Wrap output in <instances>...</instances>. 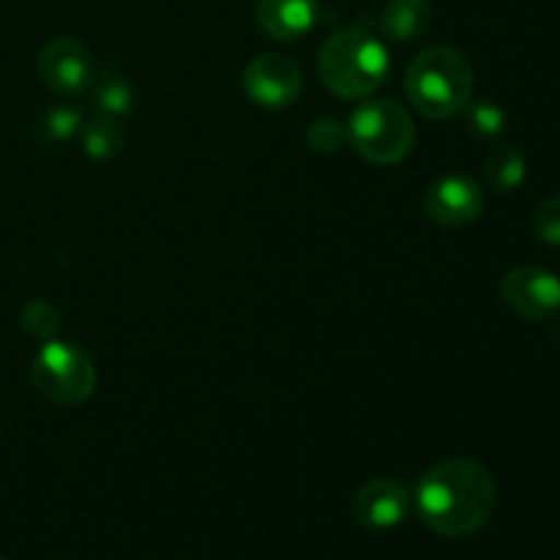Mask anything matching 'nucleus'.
<instances>
[{
	"instance_id": "nucleus-1",
	"label": "nucleus",
	"mask_w": 560,
	"mask_h": 560,
	"mask_svg": "<svg viewBox=\"0 0 560 560\" xmlns=\"http://www.w3.org/2000/svg\"><path fill=\"white\" fill-rule=\"evenodd\" d=\"M495 481L485 465L454 457L421 476L413 503L435 534L459 539L485 528L495 509Z\"/></svg>"
},
{
	"instance_id": "nucleus-2",
	"label": "nucleus",
	"mask_w": 560,
	"mask_h": 560,
	"mask_svg": "<svg viewBox=\"0 0 560 560\" xmlns=\"http://www.w3.org/2000/svg\"><path fill=\"white\" fill-rule=\"evenodd\" d=\"M392 69L383 38L366 27H345L326 38L317 55V71L339 98H366L381 91Z\"/></svg>"
},
{
	"instance_id": "nucleus-3",
	"label": "nucleus",
	"mask_w": 560,
	"mask_h": 560,
	"mask_svg": "<svg viewBox=\"0 0 560 560\" xmlns=\"http://www.w3.org/2000/svg\"><path fill=\"white\" fill-rule=\"evenodd\" d=\"M405 93L424 118H454L474 96V66L459 49L430 47L408 66Z\"/></svg>"
},
{
	"instance_id": "nucleus-4",
	"label": "nucleus",
	"mask_w": 560,
	"mask_h": 560,
	"mask_svg": "<svg viewBox=\"0 0 560 560\" xmlns=\"http://www.w3.org/2000/svg\"><path fill=\"white\" fill-rule=\"evenodd\" d=\"M345 126H348L350 145L372 164H397L413 151V118L397 102L386 98L364 102L353 109Z\"/></svg>"
},
{
	"instance_id": "nucleus-5",
	"label": "nucleus",
	"mask_w": 560,
	"mask_h": 560,
	"mask_svg": "<svg viewBox=\"0 0 560 560\" xmlns=\"http://www.w3.org/2000/svg\"><path fill=\"white\" fill-rule=\"evenodd\" d=\"M31 381L44 399L55 405H82L96 388L91 355L71 342L47 339L31 366Z\"/></svg>"
},
{
	"instance_id": "nucleus-6",
	"label": "nucleus",
	"mask_w": 560,
	"mask_h": 560,
	"mask_svg": "<svg viewBox=\"0 0 560 560\" xmlns=\"http://www.w3.org/2000/svg\"><path fill=\"white\" fill-rule=\"evenodd\" d=\"M304 71L290 55L268 52L252 60L244 71V91L266 109H284L301 96Z\"/></svg>"
},
{
	"instance_id": "nucleus-7",
	"label": "nucleus",
	"mask_w": 560,
	"mask_h": 560,
	"mask_svg": "<svg viewBox=\"0 0 560 560\" xmlns=\"http://www.w3.org/2000/svg\"><path fill=\"white\" fill-rule=\"evenodd\" d=\"M38 77L49 91L74 96V93L88 91L93 85L96 63H93V55L85 44L60 36L44 44V49L38 52Z\"/></svg>"
},
{
	"instance_id": "nucleus-8",
	"label": "nucleus",
	"mask_w": 560,
	"mask_h": 560,
	"mask_svg": "<svg viewBox=\"0 0 560 560\" xmlns=\"http://www.w3.org/2000/svg\"><path fill=\"white\" fill-rule=\"evenodd\" d=\"M503 301L525 320H547L560 310V279L539 266H520L503 277Z\"/></svg>"
},
{
	"instance_id": "nucleus-9",
	"label": "nucleus",
	"mask_w": 560,
	"mask_h": 560,
	"mask_svg": "<svg viewBox=\"0 0 560 560\" xmlns=\"http://www.w3.org/2000/svg\"><path fill=\"white\" fill-rule=\"evenodd\" d=\"M424 208L432 222L443 224V228H465L479 219L481 208H485V191L474 178L454 173L430 186Z\"/></svg>"
},
{
	"instance_id": "nucleus-10",
	"label": "nucleus",
	"mask_w": 560,
	"mask_h": 560,
	"mask_svg": "<svg viewBox=\"0 0 560 560\" xmlns=\"http://www.w3.org/2000/svg\"><path fill=\"white\" fill-rule=\"evenodd\" d=\"M413 498L399 481L375 479L361 487L353 498V517L361 528L392 530L408 520Z\"/></svg>"
},
{
	"instance_id": "nucleus-11",
	"label": "nucleus",
	"mask_w": 560,
	"mask_h": 560,
	"mask_svg": "<svg viewBox=\"0 0 560 560\" xmlns=\"http://www.w3.org/2000/svg\"><path fill=\"white\" fill-rule=\"evenodd\" d=\"M260 31L273 42H295L312 33L320 20L317 0H260L255 9Z\"/></svg>"
},
{
	"instance_id": "nucleus-12",
	"label": "nucleus",
	"mask_w": 560,
	"mask_h": 560,
	"mask_svg": "<svg viewBox=\"0 0 560 560\" xmlns=\"http://www.w3.org/2000/svg\"><path fill=\"white\" fill-rule=\"evenodd\" d=\"M432 9L427 0H388L381 11V33L392 42H413L430 27Z\"/></svg>"
},
{
	"instance_id": "nucleus-13",
	"label": "nucleus",
	"mask_w": 560,
	"mask_h": 560,
	"mask_svg": "<svg viewBox=\"0 0 560 560\" xmlns=\"http://www.w3.org/2000/svg\"><path fill=\"white\" fill-rule=\"evenodd\" d=\"M80 140L88 156L98 159V162H109V159H115L124 151L126 131L120 126V120L107 118V115H96V118L82 124Z\"/></svg>"
},
{
	"instance_id": "nucleus-14",
	"label": "nucleus",
	"mask_w": 560,
	"mask_h": 560,
	"mask_svg": "<svg viewBox=\"0 0 560 560\" xmlns=\"http://www.w3.org/2000/svg\"><path fill=\"white\" fill-rule=\"evenodd\" d=\"M93 107L98 115H107V118H126L135 107V91L126 82V77L115 74V71H104L96 74L93 80Z\"/></svg>"
},
{
	"instance_id": "nucleus-15",
	"label": "nucleus",
	"mask_w": 560,
	"mask_h": 560,
	"mask_svg": "<svg viewBox=\"0 0 560 560\" xmlns=\"http://www.w3.org/2000/svg\"><path fill=\"white\" fill-rule=\"evenodd\" d=\"M525 173H528L525 156L512 145L498 148V151H492L485 162L487 184L495 191H501V195L520 189V186L525 184Z\"/></svg>"
},
{
	"instance_id": "nucleus-16",
	"label": "nucleus",
	"mask_w": 560,
	"mask_h": 560,
	"mask_svg": "<svg viewBox=\"0 0 560 560\" xmlns=\"http://www.w3.org/2000/svg\"><path fill=\"white\" fill-rule=\"evenodd\" d=\"M82 113L71 104H55V107H47L36 118V137L42 142H69L71 137L80 135L82 129Z\"/></svg>"
},
{
	"instance_id": "nucleus-17",
	"label": "nucleus",
	"mask_w": 560,
	"mask_h": 560,
	"mask_svg": "<svg viewBox=\"0 0 560 560\" xmlns=\"http://www.w3.org/2000/svg\"><path fill=\"white\" fill-rule=\"evenodd\" d=\"M465 113V124H468L470 135L481 137V140H490V137H498L503 129H506V113L498 107L490 98H481V102H468Z\"/></svg>"
},
{
	"instance_id": "nucleus-18",
	"label": "nucleus",
	"mask_w": 560,
	"mask_h": 560,
	"mask_svg": "<svg viewBox=\"0 0 560 560\" xmlns=\"http://www.w3.org/2000/svg\"><path fill=\"white\" fill-rule=\"evenodd\" d=\"M58 323L60 315L49 301H31V304L25 306V312H22V326H25V331L31 334V337L44 339V342L52 339V334L58 331Z\"/></svg>"
},
{
	"instance_id": "nucleus-19",
	"label": "nucleus",
	"mask_w": 560,
	"mask_h": 560,
	"mask_svg": "<svg viewBox=\"0 0 560 560\" xmlns=\"http://www.w3.org/2000/svg\"><path fill=\"white\" fill-rule=\"evenodd\" d=\"M306 140H310V145L315 148V151L334 153L345 145V140H348V126H342L339 120L331 118L315 120V124L310 126V131H306Z\"/></svg>"
},
{
	"instance_id": "nucleus-20",
	"label": "nucleus",
	"mask_w": 560,
	"mask_h": 560,
	"mask_svg": "<svg viewBox=\"0 0 560 560\" xmlns=\"http://www.w3.org/2000/svg\"><path fill=\"white\" fill-rule=\"evenodd\" d=\"M534 230L545 244L560 246V195L550 197V200L536 211Z\"/></svg>"
},
{
	"instance_id": "nucleus-21",
	"label": "nucleus",
	"mask_w": 560,
	"mask_h": 560,
	"mask_svg": "<svg viewBox=\"0 0 560 560\" xmlns=\"http://www.w3.org/2000/svg\"><path fill=\"white\" fill-rule=\"evenodd\" d=\"M0 560H5V558H0Z\"/></svg>"
}]
</instances>
